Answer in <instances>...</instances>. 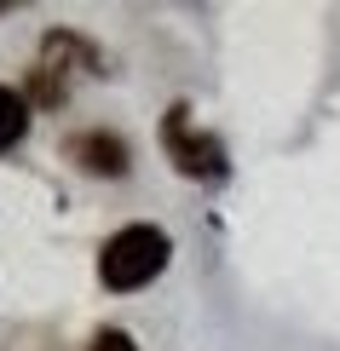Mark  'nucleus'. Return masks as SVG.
<instances>
[{
    "label": "nucleus",
    "instance_id": "1",
    "mask_svg": "<svg viewBox=\"0 0 340 351\" xmlns=\"http://www.w3.org/2000/svg\"><path fill=\"white\" fill-rule=\"evenodd\" d=\"M168 254H173L168 230H156V225H127V230H115V237L104 242V254H98V276H104V288L127 294V288H144L150 276H161Z\"/></svg>",
    "mask_w": 340,
    "mask_h": 351
},
{
    "label": "nucleus",
    "instance_id": "2",
    "mask_svg": "<svg viewBox=\"0 0 340 351\" xmlns=\"http://www.w3.org/2000/svg\"><path fill=\"white\" fill-rule=\"evenodd\" d=\"M161 138H168V150H173V162H179V173H196V179H219V173H225V150H219V138L190 133L185 110H168Z\"/></svg>",
    "mask_w": 340,
    "mask_h": 351
},
{
    "label": "nucleus",
    "instance_id": "3",
    "mask_svg": "<svg viewBox=\"0 0 340 351\" xmlns=\"http://www.w3.org/2000/svg\"><path fill=\"white\" fill-rule=\"evenodd\" d=\"M69 156H76L87 173H104V179H122L127 173V144L115 133H81L76 144H69Z\"/></svg>",
    "mask_w": 340,
    "mask_h": 351
},
{
    "label": "nucleus",
    "instance_id": "4",
    "mask_svg": "<svg viewBox=\"0 0 340 351\" xmlns=\"http://www.w3.org/2000/svg\"><path fill=\"white\" fill-rule=\"evenodd\" d=\"M29 133V98L12 93V86H0V150H12Z\"/></svg>",
    "mask_w": 340,
    "mask_h": 351
},
{
    "label": "nucleus",
    "instance_id": "5",
    "mask_svg": "<svg viewBox=\"0 0 340 351\" xmlns=\"http://www.w3.org/2000/svg\"><path fill=\"white\" fill-rule=\"evenodd\" d=\"M93 351H139V346H133V340H127L122 328H104V334L93 340Z\"/></svg>",
    "mask_w": 340,
    "mask_h": 351
}]
</instances>
